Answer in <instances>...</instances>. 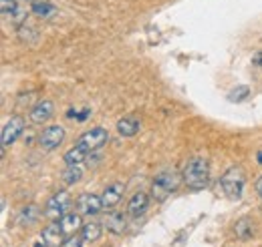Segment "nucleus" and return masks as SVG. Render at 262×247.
<instances>
[{"label": "nucleus", "mask_w": 262, "mask_h": 247, "mask_svg": "<svg viewBox=\"0 0 262 247\" xmlns=\"http://www.w3.org/2000/svg\"><path fill=\"white\" fill-rule=\"evenodd\" d=\"M40 237H42V241H45L47 245L61 247L67 235H65V231H63V227H61V223H51V225H47V227L42 229Z\"/></svg>", "instance_id": "nucleus-11"}, {"label": "nucleus", "mask_w": 262, "mask_h": 247, "mask_svg": "<svg viewBox=\"0 0 262 247\" xmlns=\"http://www.w3.org/2000/svg\"><path fill=\"white\" fill-rule=\"evenodd\" d=\"M248 94H250V89L244 87V85H240V87H236V89L228 94V98L232 101V103H242V101H246Z\"/></svg>", "instance_id": "nucleus-23"}, {"label": "nucleus", "mask_w": 262, "mask_h": 247, "mask_svg": "<svg viewBox=\"0 0 262 247\" xmlns=\"http://www.w3.org/2000/svg\"><path fill=\"white\" fill-rule=\"evenodd\" d=\"M23 133H25V119H23V117H12L8 123L4 125V129H2V137H0L2 147L14 145L16 139H18Z\"/></svg>", "instance_id": "nucleus-7"}, {"label": "nucleus", "mask_w": 262, "mask_h": 247, "mask_svg": "<svg viewBox=\"0 0 262 247\" xmlns=\"http://www.w3.org/2000/svg\"><path fill=\"white\" fill-rule=\"evenodd\" d=\"M33 2H36V0H33Z\"/></svg>", "instance_id": "nucleus-28"}, {"label": "nucleus", "mask_w": 262, "mask_h": 247, "mask_svg": "<svg viewBox=\"0 0 262 247\" xmlns=\"http://www.w3.org/2000/svg\"><path fill=\"white\" fill-rule=\"evenodd\" d=\"M182 181H184V175H180L176 169H165V171H162L154 179V183H151V199L158 201V203L165 201L180 187Z\"/></svg>", "instance_id": "nucleus-2"}, {"label": "nucleus", "mask_w": 262, "mask_h": 247, "mask_svg": "<svg viewBox=\"0 0 262 247\" xmlns=\"http://www.w3.org/2000/svg\"><path fill=\"white\" fill-rule=\"evenodd\" d=\"M31 10H33L36 16L40 18H53L57 14V8L51 4V2H45V0H36L31 4Z\"/></svg>", "instance_id": "nucleus-18"}, {"label": "nucleus", "mask_w": 262, "mask_h": 247, "mask_svg": "<svg viewBox=\"0 0 262 247\" xmlns=\"http://www.w3.org/2000/svg\"><path fill=\"white\" fill-rule=\"evenodd\" d=\"M77 207H79V213H81V215H97L99 211L103 209V201H101L99 195L83 193V195L77 199Z\"/></svg>", "instance_id": "nucleus-9"}, {"label": "nucleus", "mask_w": 262, "mask_h": 247, "mask_svg": "<svg viewBox=\"0 0 262 247\" xmlns=\"http://www.w3.org/2000/svg\"><path fill=\"white\" fill-rule=\"evenodd\" d=\"M87 151H83L81 147H73V149H69L65 153V157H63V161H65L67 167H73V165H81L83 161H87Z\"/></svg>", "instance_id": "nucleus-19"}, {"label": "nucleus", "mask_w": 262, "mask_h": 247, "mask_svg": "<svg viewBox=\"0 0 262 247\" xmlns=\"http://www.w3.org/2000/svg\"><path fill=\"white\" fill-rule=\"evenodd\" d=\"M53 115H55V105H53L51 98L38 101L33 109H31V113H29V117H31V121L34 125H45Z\"/></svg>", "instance_id": "nucleus-8"}, {"label": "nucleus", "mask_w": 262, "mask_h": 247, "mask_svg": "<svg viewBox=\"0 0 262 247\" xmlns=\"http://www.w3.org/2000/svg\"><path fill=\"white\" fill-rule=\"evenodd\" d=\"M147 207H149V195L143 193V191H139V193H135L129 199V203H127V213H129L131 217H139L147 211Z\"/></svg>", "instance_id": "nucleus-13"}, {"label": "nucleus", "mask_w": 262, "mask_h": 247, "mask_svg": "<svg viewBox=\"0 0 262 247\" xmlns=\"http://www.w3.org/2000/svg\"><path fill=\"white\" fill-rule=\"evenodd\" d=\"M117 133L121 137H135L139 133V121L135 117H123L117 121Z\"/></svg>", "instance_id": "nucleus-16"}, {"label": "nucleus", "mask_w": 262, "mask_h": 247, "mask_svg": "<svg viewBox=\"0 0 262 247\" xmlns=\"http://www.w3.org/2000/svg\"><path fill=\"white\" fill-rule=\"evenodd\" d=\"M107 229L113 233V235H123L125 229H127V219L121 211H113L111 215L107 217Z\"/></svg>", "instance_id": "nucleus-14"}, {"label": "nucleus", "mask_w": 262, "mask_h": 247, "mask_svg": "<svg viewBox=\"0 0 262 247\" xmlns=\"http://www.w3.org/2000/svg\"><path fill=\"white\" fill-rule=\"evenodd\" d=\"M81 245H83V237L71 235V237H67L65 241H63V245L61 247H81Z\"/></svg>", "instance_id": "nucleus-24"}, {"label": "nucleus", "mask_w": 262, "mask_h": 247, "mask_svg": "<svg viewBox=\"0 0 262 247\" xmlns=\"http://www.w3.org/2000/svg\"><path fill=\"white\" fill-rule=\"evenodd\" d=\"M252 64H256V66H262V53H256V55L252 57Z\"/></svg>", "instance_id": "nucleus-25"}, {"label": "nucleus", "mask_w": 262, "mask_h": 247, "mask_svg": "<svg viewBox=\"0 0 262 247\" xmlns=\"http://www.w3.org/2000/svg\"><path fill=\"white\" fill-rule=\"evenodd\" d=\"M65 141V129L61 125H51L40 135V147L45 151H55Z\"/></svg>", "instance_id": "nucleus-6"}, {"label": "nucleus", "mask_w": 262, "mask_h": 247, "mask_svg": "<svg viewBox=\"0 0 262 247\" xmlns=\"http://www.w3.org/2000/svg\"><path fill=\"white\" fill-rule=\"evenodd\" d=\"M256 193H258V197H260L262 199V177H258V179H256Z\"/></svg>", "instance_id": "nucleus-26"}, {"label": "nucleus", "mask_w": 262, "mask_h": 247, "mask_svg": "<svg viewBox=\"0 0 262 247\" xmlns=\"http://www.w3.org/2000/svg\"><path fill=\"white\" fill-rule=\"evenodd\" d=\"M107 141H109V133H107L103 127H93V129L85 131V133L79 137L77 147H81V149L87 151V153H95V151H99Z\"/></svg>", "instance_id": "nucleus-4"}, {"label": "nucleus", "mask_w": 262, "mask_h": 247, "mask_svg": "<svg viewBox=\"0 0 262 247\" xmlns=\"http://www.w3.org/2000/svg\"><path fill=\"white\" fill-rule=\"evenodd\" d=\"M59 223H61V227H63L67 237L77 235V231L83 229V217H81V213H75V211L65 213V215L59 219Z\"/></svg>", "instance_id": "nucleus-12"}, {"label": "nucleus", "mask_w": 262, "mask_h": 247, "mask_svg": "<svg viewBox=\"0 0 262 247\" xmlns=\"http://www.w3.org/2000/svg\"><path fill=\"white\" fill-rule=\"evenodd\" d=\"M234 233H236V237L242 239V241L250 239L252 233H254V223H252V219H250V217H242V219H238V221L234 223Z\"/></svg>", "instance_id": "nucleus-15"}, {"label": "nucleus", "mask_w": 262, "mask_h": 247, "mask_svg": "<svg viewBox=\"0 0 262 247\" xmlns=\"http://www.w3.org/2000/svg\"><path fill=\"white\" fill-rule=\"evenodd\" d=\"M69 207H71V195L67 191H59L47 201L45 215L49 219H61L65 213H69Z\"/></svg>", "instance_id": "nucleus-5"}, {"label": "nucleus", "mask_w": 262, "mask_h": 247, "mask_svg": "<svg viewBox=\"0 0 262 247\" xmlns=\"http://www.w3.org/2000/svg\"><path fill=\"white\" fill-rule=\"evenodd\" d=\"M123 189H125V185L119 183V181H115V183H111V185L105 187V191L101 193L103 209H113V207L121 201V197H123Z\"/></svg>", "instance_id": "nucleus-10"}, {"label": "nucleus", "mask_w": 262, "mask_h": 247, "mask_svg": "<svg viewBox=\"0 0 262 247\" xmlns=\"http://www.w3.org/2000/svg\"><path fill=\"white\" fill-rule=\"evenodd\" d=\"M258 163H260V165H262V151H260V153H258Z\"/></svg>", "instance_id": "nucleus-27"}, {"label": "nucleus", "mask_w": 262, "mask_h": 247, "mask_svg": "<svg viewBox=\"0 0 262 247\" xmlns=\"http://www.w3.org/2000/svg\"><path fill=\"white\" fill-rule=\"evenodd\" d=\"M220 185L224 189V193L228 195L230 199H240L244 193V185H246V175L240 167H230L228 171L222 175Z\"/></svg>", "instance_id": "nucleus-3"}, {"label": "nucleus", "mask_w": 262, "mask_h": 247, "mask_svg": "<svg viewBox=\"0 0 262 247\" xmlns=\"http://www.w3.org/2000/svg\"><path fill=\"white\" fill-rule=\"evenodd\" d=\"M101 233H103V227H101V223L97 221H89V223H85L83 225V229H81V237H83V241H97L99 237H101Z\"/></svg>", "instance_id": "nucleus-17"}, {"label": "nucleus", "mask_w": 262, "mask_h": 247, "mask_svg": "<svg viewBox=\"0 0 262 247\" xmlns=\"http://www.w3.org/2000/svg\"><path fill=\"white\" fill-rule=\"evenodd\" d=\"M184 183L192 191H200L210 183V163L202 157H194L184 167Z\"/></svg>", "instance_id": "nucleus-1"}, {"label": "nucleus", "mask_w": 262, "mask_h": 247, "mask_svg": "<svg viewBox=\"0 0 262 247\" xmlns=\"http://www.w3.org/2000/svg\"><path fill=\"white\" fill-rule=\"evenodd\" d=\"M83 177V167L81 165H73V167H67L65 173H63V183L65 185H75L79 183Z\"/></svg>", "instance_id": "nucleus-20"}, {"label": "nucleus", "mask_w": 262, "mask_h": 247, "mask_svg": "<svg viewBox=\"0 0 262 247\" xmlns=\"http://www.w3.org/2000/svg\"><path fill=\"white\" fill-rule=\"evenodd\" d=\"M18 36H20V40H23V42H27V44H34V40H31V36L36 38L38 34H36V31H34L33 27H29V24L25 22V24H20V27H18Z\"/></svg>", "instance_id": "nucleus-22"}, {"label": "nucleus", "mask_w": 262, "mask_h": 247, "mask_svg": "<svg viewBox=\"0 0 262 247\" xmlns=\"http://www.w3.org/2000/svg\"><path fill=\"white\" fill-rule=\"evenodd\" d=\"M38 207L36 205H27L23 211H20V223H25V225H33L34 221L38 219Z\"/></svg>", "instance_id": "nucleus-21"}]
</instances>
